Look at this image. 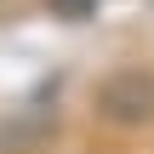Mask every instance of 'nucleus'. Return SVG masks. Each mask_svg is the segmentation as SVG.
Instances as JSON below:
<instances>
[{
  "label": "nucleus",
  "mask_w": 154,
  "mask_h": 154,
  "mask_svg": "<svg viewBox=\"0 0 154 154\" xmlns=\"http://www.w3.org/2000/svg\"><path fill=\"white\" fill-rule=\"evenodd\" d=\"M51 6H57V11H63V17H86V11H91V6H97V0H51Z\"/></svg>",
  "instance_id": "nucleus-1"
}]
</instances>
